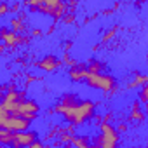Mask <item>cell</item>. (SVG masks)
<instances>
[{
    "mask_svg": "<svg viewBox=\"0 0 148 148\" xmlns=\"http://www.w3.org/2000/svg\"><path fill=\"white\" fill-rule=\"evenodd\" d=\"M87 75V68L86 66H73L70 70V79L73 82H77V80H84Z\"/></svg>",
    "mask_w": 148,
    "mask_h": 148,
    "instance_id": "obj_9",
    "label": "cell"
},
{
    "mask_svg": "<svg viewBox=\"0 0 148 148\" xmlns=\"http://www.w3.org/2000/svg\"><path fill=\"white\" fill-rule=\"evenodd\" d=\"M94 108H96V105L92 101H86V99L80 101L75 96H71V94L63 96L61 103L56 106V110L61 115H64L66 120H70L75 125H80V124L87 122L94 115Z\"/></svg>",
    "mask_w": 148,
    "mask_h": 148,
    "instance_id": "obj_1",
    "label": "cell"
},
{
    "mask_svg": "<svg viewBox=\"0 0 148 148\" xmlns=\"http://www.w3.org/2000/svg\"><path fill=\"white\" fill-rule=\"evenodd\" d=\"M25 99H26V94H25L23 91H14V89H12V91H9V92L4 94L0 106H2L5 112H9V113H16L18 108H19V105H21Z\"/></svg>",
    "mask_w": 148,
    "mask_h": 148,
    "instance_id": "obj_3",
    "label": "cell"
},
{
    "mask_svg": "<svg viewBox=\"0 0 148 148\" xmlns=\"http://www.w3.org/2000/svg\"><path fill=\"white\" fill-rule=\"evenodd\" d=\"M38 136L33 131H23V132H12V141H11V148H28L33 141H37Z\"/></svg>",
    "mask_w": 148,
    "mask_h": 148,
    "instance_id": "obj_5",
    "label": "cell"
},
{
    "mask_svg": "<svg viewBox=\"0 0 148 148\" xmlns=\"http://www.w3.org/2000/svg\"><path fill=\"white\" fill-rule=\"evenodd\" d=\"M125 129H127V125H125V124H120V125H119V131H122V132H124Z\"/></svg>",
    "mask_w": 148,
    "mask_h": 148,
    "instance_id": "obj_17",
    "label": "cell"
},
{
    "mask_svg": "<svg viewBox=\"0 0 148 148\" xmlns=\"http://www.w3.org/2000/svg\"><path fill=\"white\" fill-rule=\"evenodd\" d=\"M84 80L89 87H94V89H99L105 92H110L115 89V79H112L110 75H103V73H89L87 71Z\"/></svg>",
    "mask_w": 148,
    "mask_h": 148,
    "instance_id": "obj_2",
    "label": "cell"
},
{
    "mask_svg": "<svg viewBox=\"0 0 148 148\" xmlns=\"http://www.w3.org/2000/svg\"><path fill=\"white\" fill-rule=\"evenodd\" d=\"M0 148H4V146H2V145H0Z\"/></svg>",
    "mask_w": 148,
    "mask_h": 148,
    "instance_id": "obj_20",
    "label": "cell"
},
{
    "mask_svg": "<svg viewBox=\"0 0 148 148\" xmlns=\"http://www.w3.org/2000/svg\"><path fill=\"white\" fill-rule=\"evenodd\" d=\"M37 9L42 11L44 14H49V16H52L54 19H58V18H61V14L66 11V5L61 4V2H58V0H45V2H40V4H38Z\"/></svg>",
    "mask_w": 148,
    "mask_h": 148,
    "instance_id": "obj_6",
    "label": "cell"
},
{
    "mask_svg": "<svg viewBox=\"0 0 148 148\" xmlns=\"http://www.w3.org/2000/svg\"><path fill=\"white\" fill-rule=\"evenodd\" d=\"M12 26H14V30H16V32L23 30V25H21V21H19V19H12Z\"/></svg>",
    "mask_w": 148,
    "mask_h": 148,
    "instance_id": "obj_14",
    "label": "cell"
},
{
    "mask_svg": "<svg viewBox=\"0 0 148 148\" xmlns=\"http://www.w3.org/2000/svg\"><path fill=\"white\" fill-rule=\"evenodd\" d=\"M28 148H44V145H42V143H40V141L37 139V141H33V143H32V145H30Z\"/></svg>",
    "mask_w": 148,
    "mask_h": 148,
    "instance_id": "obj_16",
    "label": "cell"
},
{
    "mask_svg": "<svg viewBox=\"0 0 148 148\" xmlns=\"http://www.w3.org/2000/svg\"><path fill=\"white\" fill-rule=\"evenodd\" d=\"M7 12H9V5L7 4H0V18L4 14H7Z\"/></svg>",
    "mask_w": 148,
    "mask_h": 148,
    "instance_id": "obj_13",
    "label": "cell"
},
{
    "mask_svg": "<svg viewBox=\"0 0 148 148\" xmlns=\"http://www.w3.org/2000/svg\"><path fill=\"white\" fill-rule=\"evenodd\" d=\"M4 49H5V45H0V54L4 52Z\"/></svg>",
    "mask_w": 148,
    "mask_h": 148,
    "instance_id": "obj_19",
    "label": "cell"
},
{
    "mask_svg": "<svg viewBox=\"0 0 148 148\" xmlns=\"http://www.w3.org/2000/svg\"><path fill=\"white\" fill-rule=\"evenodd\" d=\"M119 141V134L113 129V125H110L108 122L101 124V136L98 138V146L101 148H115Z\"/></svg>",
    "mask_w": 148,
    "mask_h": 148,
    "instance_id": "obj_4",
    "label": "cell"
},
{
    "mask_svg": "<svg viewBox=\"0 0 148 148\" xmlns=\"http://www.w3.org/2000/svg\"><path fill=\"white\" fill-rule=\"evenodd\" d=\"M146 86H143V89H141V94H139V101L141 103H146Z\"/></svg>",
    "mask_w": 148,
    "mask_h": 148,
    "instance_id": "obj_12",
    "label": "cell"
},
{
    "mask_svg": "<svg viewBox=\"0 0 148 148\" xmlns=\"http://www.w3.org/2000/svg\"><path fill=\"white\" fill-rule=\"evenodd\" d=\"M11 141H12V132H9V131H5V129H0V145L9 146Z\"/></svg>",
    "mask_w": 148,
    "mask_h": 148,
    "instance_id": "obj_10",
    "label": "cell"
},
{
    "mask_svg": "<svg viewBox=\"0 0 148 148\" xmlns=\"http://www.w3.org/2000/svg\"><path fill=\"white\" fill-rule=\"evenodd\" d=\"M113 33H115V28H112V30H110V33H106V35L103 37V42H106V40H110V38L113 37Z\"/></svg>",
    "mask_w": 148,
    "mask_h": 148,
    "instance_id": "obj_15",
    "label": "cell"
},
{
    "mask_svg": "<svg viewBox=\"0 0 148 148\" xmlns=\"http://www.w3.org/2000/svg\"><path fill=\"white\" fill-rule=\"evenodd\" d=\"M2 40L5 42V47H14V45H18V44H21V42H23V38H21V37H18L14 32H4Z\"/></svg>",
    "mask_w": 148,
    "mask_h": 148,
    "instance_id": "obj_8",
    "label": "cell"
},
{
    "mask_svg": "<svg viewBox=\"0 0 148 148\" xmlns=\"http://www.w3.org/2000/svg\"><path fill=\"white\" fill-rule=\"evenodd\" d=\"M4 32H5V30H4L2 26H0V38H2V35H4Z\"/></svg>",
    "mask_w": 148,
    "mask_h": 148,
    "instance_id": "obj_18",
    "label": "cell"
},
{
    "mask_svg": "<svg viewBox=\"0 0 148 148\" xmlns=\"http://www.w3.org/2000/svg\"><path fill=\"white\" fill-rule=\"evenodd\" d=\"M59 66H61V61H59L56 56H45V58L38 63V68H42L44 71H56Z\"/></svg>",
    "mask_w": 148,
    "mask_h": 148,
    "instance_id": "obj_7",
    "label": "cell"
},
{
    "mask_svg": "<svg viewBox=\"0 0 148 148\" xmlns=\"http://www.w3.org/2000/svg\"><path fill=\"white\" fill-rule=\"evenodd\" d=\"M71 143L75 145L77 148H87V146H89L87 138H73V139H71Z\"/></svg>",
    "mask_w": 148,
    "mask_h": 148,
    "instance_id": "obj_11",
    "label": "cell"
}]
</instances>
